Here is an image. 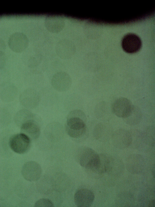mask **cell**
I'll return each instance as SVG.
<instances>
[{
  "instance_id": "1",
  "label": "cell",
  "mask_w": 155,
  "mask_h": 207,
  "mask_svg": "<svg viewBox=\"0 0 155 207\" xmlns=\"http://www.w3.org/2000/svg\"><path fill=\"white\" fill-rule=\"evenodd\" d=\"M85 114L81 110H71L68 114L65 125L67 134L71 137L80 138L86 136L87 129L86 123Z\"/></svg>"
},
{
  "instance_id": "2",
  "label": "cell",
  "mask_w": 155,
  "mask_h": 207,
  "mask_svg": "<svg viewBox=\"0 0 155 207\" xmlns=\"http://www.w3.org/2000/svg\"><path fill=\"white\" fill-rule=\"evenodd\" d=\"M8 143L10 148L14 152L21 154L26 153L29 150L31 140L28 136L21 132L11 136Z\"/></svg>"
},
{
  "instance_id": "3",
  "label": "cell",
  "mask_w": 155,
  "mask_h": 207,
  "mask_svg": "<svg viewBox=\"0 0 155 207\" xmlns=\"http://www.w3.org/2000/svg\"><path fill=\"white\" fill-rule=\"evenodd\" d=\"M78 158L80 165L86 170L96 165L100 161L99 154L88 147H84L80 150Z\"/></svg>"
},
{
  "instance_id": "4",
  "label": "cell",
  "mask_w": 155,
  "mask_h": 207,
  "mask_svg": "<svg viewBox=\"0 0 155 207\" xmlns=\"http://www.w3.org/2000/svg\"><path fill=\"white\" fill-rule=\"evenodd\" d=\"M38 119L37 116L32 113L20 126L21 132L30 138L34 139L38 138L40 133V128L36 120Z\"/></svg>"
},
{
  "instance_id": "5",
  "label": "cell",
  "mask_w": 155,
  "mask_h": 207,
  "mask_svg": "<svg viewBox=\"0 0 155 207\" xmlns=\"http://www.w3.org/2000/svg\"><path fill=\"white\" fill-rule=\"evenodd\" d=\"M112 141L116 148L123 149L129 147L132 141V136L128 130L123 129L115 130L112 136Z\"/></svg>"
},
{
  "instance_id": "6",
  "label": "cell",
  "mask_w": 155,
  "mask_h": 207,
  "mask_svg": "<svg viewBox=\"0 0 155 207\" xmlns=\"http://www.w3.org/2000/svg\"><path fill=\"white\" fill-rule=\"evenodd\" d=\"M22 175L26 180L30 182L38 181L42 173L41 168L37 162L29 161L25 163L21 170Z\"/></svg>"
},
{
  "instance_id": "7",
  "label": "cell",
  "mask_w": 155,
  "mask_h": 207,
  "mask_svg": "<svg viewBox=\"0 0 155 207\" xmlns=\"http://www.w3.org/2000/svg\"><path fill=\"white\" fill-rule=\"evenodd\" d=\"M8 43L9 48L12 51L16 53H20L27 48L29 40L24 33L16 32L10 35Z\"/></svg>"
},
{
  "instance_id": "8",
  "label": "cell",
  "mask_w": 155,
  "mask_h": 207,
  "mask_svg": "<svg viewBox=\"0 0 155 207\" xmlns=\"http://www.w3.org/2000/svg\"><path fill=\"white\" fill-rule=\"evenodd\" d=\"M72 83V79L70 75L64 71L56 73L53 76L51 80L52 87L59 92L68 90L71 87Z\"/></svg>"
},
{
  "instance_id": "9",
  "label": "cell",
  "mask_w": 155,
  "mask_h": 207,
  "mask_svg": "<svg viewBox=\"0 0 155 207\" xmlns=\"http://www.w3.org/2000/svg\"><path fill=\"white\" fill-rule=\"evenodd\" d=\"M55 51L57 54L60 58L67 60L71 58L74 56L76 52V48L72 41L64 39L60 40L57 43Z\"/></svg>"
},
{
  "instance_id": "10",
  "label": "cell",
  "mask_w": 155,
  "mask_h": 207,
  "mask_svg": "<svg viewBox=\"0 0 155 207\" xmlns=\"http://www.w3.org/2000/svg\"><path fill=\"white\" fill-rule=\"evenodd\" d=\"M19 100L25 107L32 109L36 107L40 101V96L35 89L28 88L25 90L20 94Z\"/></svg>"
},
{
  "instance_id": "11",
  "label": "cell",
  "mask_w": 155,
  "mask_h": 207,
  "mask_svg": "<svg viewBox=\"0 0 155 207\" xmlns=\"http://www.w3.org/2000/svg\"><path fill=\"white\" fill-rule=\"evenodd\" d=\"M121 45L125 52L132 54L138 52L140 49L142 42L140 38L136 34L128 33L123 37Z\"/></svg>"
},
{
  "instance_id": "12",
  "label": "cell",
  "mask_w": 155,
  "mask_h": 207,
  "mask_svg": "<svg viewBox=\"0 0 155 207\" xmlns=\"http://www.w3.org/2000/svg\"><path fill=\"white\" fill-rule=\"evenodd\" d=\"M94 199V193L87 189H81L76 192L74 196L75 205L79 207H88L93 204Z\"/></svg>"
},
{
  "instance_id": "13",
  "label": "cell",
  "mask_w": 155,
  "mask_h": 207,
  "mask_svg": "<svg viewBox=\"0 0 155 207\" xmlns=\"http://www.w3.org/2000/svg\"><path fill=\"white\" fill-rule=\"evenodd\" d=\"M126 164L127 169L129 172L133 174H138L143 170L145 161L141 155L133 154L127 157Z\"/></svg>"
},
{
  "instance_id": "14",
  "label": "cell",
  "mask_w": 155,
  "mask_h": 207,
  "mask_svg": "<svg viewBox=\"0 0 155 207\" xmlns=\"http://www.w3.org/2000/svg\"><path fill=\"white\" fill-rule=\"evenodd\" d=\"M65 24L64 17L59 15H48L46 17L45 22L46 29L54 33L60 32L64 28Z\"/></svg>"
},
{
  "instance_id": "15",
  "label": "cell",
  "mask_w": 155,
  "mask_h": 207,
  "mask_svg": "<svg viewBox=\"0 0 155 207\" xmlns=\"http://www.w3.org/2000/svg\"><path fill=\"white\" fill-rule=\"evenodd\" d=\"M18 92L17 87L11 82H6L0 84V99L4 102H9L13 100Z\"/></svg>"
},
{
  "instance_id": "16",
  "label": "cell",
  "mask_w": 155,
  "mask_h": 207,
  "mask_svg": "<svg viewBox=\"0 0 155 207\" xmlns=\"http://www.w3.org/2000/svg\"><path fill=\"white\" fill-rule=\"evenodd\" d=\"M132 108L130 102L125 98H120L117 100L113 108L114 113L118 117L123 119L129 115Z\"/></svg>"
},
{
  "instance_id": "17",
  "label": "cell",
  "mask_w": 155,
  "mask_h": 207,
  "mask_svg": "<svg viewBox=\"0 0 155 207\" xmlns=\"http://www.w3.org/2000/svg\"><path fill=\"white\" fill-rule=\"evenodd\" d=\"M135 146L140 151L146 152L153 146L154 141L153 138L149 134L140 133L135 140Z\"/></svg>"
},
{
  "instance_id": "18",
  "label": "cell",
  "mask_w": 155,
  "mask_h": 207,
  "mask_svg": "<svg viewBox=\"0 0 155 207\" xmlns=\"http://www.w3.org/2000/svg\"><path fill=\"white\" fill-rule=\"evenodd\" d=\"M141 114L140 111H135L132 108L130 114L127 117L124 119V120L126 124L133 126L139 123L141 120Z\"/></svg>"
},
{
  "instance_id": "19",
  "label": "cell",
  "mask_w": 155,
  "mask_h": 207,
  "mask_svg": "<svg viewBox=\"0 0 155 207\" xmlns=\"http://www.w3.org/2000/svg\"><path fill=\"white\" fill-rule=\"evenodd\" d=\"M32 113L29 110L23 109L19 110L16 114L14 118L16 124L20 126L22 123Z\"/></svg>"
},
{
  "instance_id": "20",
  "label": "cell",
  "mask_w": 155,
  "mask_h": 207,
  "mask_svg": "<svg viewBox=\"0 0 155 207\" xmlns=\"http://www.w3.org/2000/svg\"><path fill=\"white\" fill-rule=\"evenodd\" d=\"M42 58L40 54H36L31 56L27 61V65L30 68H34L38 66L41 62Z\"/></svg>"
},
{
  "instance_id": "21",
  "label": "cell",
  "mask_w": 155,
  "mask_h": 207,
  "mask_svg": "<svg viewBox=\"0 0 155 207\" xmlns=\"http://www.w3.org/2000/svg\"><path fill=\"white\" fill-rule=\"evenodd\" d=\"M53 202L47 199L42 198L37 201L35 203V207H53Z\"/></svg>"
},
{
  "instance_id": "22",
  "label": "cell",
  "mask_w": 155,
  "mask_h": 207,
  "mask_svg": "<svg viewBox=\"0 0 155 207\" xmlns=\"http://www.w3.org/2000/svg\"><path fill=\"white\" fill-rule=\"evenodd\" d=\"M6 61V57L4 51H0V70L4 67Z\"/></svg>"
},
{
  "instance_id": "23",
  "label": "cell",
  "mask_w": 155,
  "mask_h": 207,
  "mask_svg": "<svg viewBox=\"0 0 155 207\" xmlns=\"http://www.w3.org/2000/svg\"><path fill=\"white\" fill-rule=\"evenodd\" d=\"M6 48V45L4 41L0 38V51H4Z\"/></svg>"
},
{
  "instance_id": "24",
  "label": "cell",
  "mask_w": 155,
  "mask_h": 207,
  "mask_svg": "<svg viewBox=\"0 0 155 207\" xmlns=\"http://www.w3.org/2000/svg\"><path fill=\"white\" fill-rule=\"evenodd\" d=\"M155 201L154 200H152L150 202H149V205L150 207L155 206Z\"/></svg>"
}]
</instances>
